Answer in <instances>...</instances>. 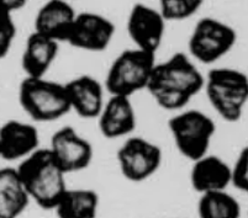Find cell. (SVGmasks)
Masks as SVG:
<instances>
[{"label":"cell","instance_id":"obj_20","mask_svg":"<svg viewBox=\"0 0 248 218\" xmlns=\"http://www.w3.org/2000/svg\"><path fill=\"white\" fill-rule=\"evenodd\" d=\"M242 210L236 197L227 190H218L200 195L198 201L199 218H241Z\"/></svg>","mask_w":248,"mask_h":218},{"label":"cell","instance_id":"obj_13","mask_svg":"<svg viewBox=\"0 0 248 218\" xmlns=\"http://www.w3.org/2000/svg\"><path fill=\"white\" fill-rule=\"evenodd\" d=\"M40 148V132L35 125L9 120L0 126V159L21 161Z\"/></svg>","mask_w":248,"mask_h":218},{"label":"cell","instance_id":"obj_11","mask_svg":"<svg viewBox=\"0 0 248 218\" xmlns=\"http://www.w3.org/2000/svg\"><path fill=\"white\" fill-rule=\"evenodd\" d=\"M115 25L109 17L94 13H78L66 44L85 52H103L111 44Z\"/></svg>","mask_w":248,"mask_h":218},{"label":"cell","instance_id":"obj_17","mask_svg":"<svg viewBox=\"0 0 248 218\" xmlns=\"http://www.w3.org/2000/svg\"><path fill=\"white\" fill-rule=\"evenodd\" d=\"M60 44V42L37 31L30 33L26 38L21 55V68L25 76H46L57 58Z\"/></svg>","mask_w":248,"mask_h":218},{"label":"cell","instance_id":"obj_19","mask_svg":"<svg viewBox=\"0 0 248 218\" xmlns=\"http://www.w3.org/2000/svg\"><path fill=\"white\" fill-rule=\"evenodd\" d=\"M100 199L92 189H67L55 212L58 218H96Z\"/></svg>","mask_w":248,"mask_h":218},{"label":"cell","instance_id":"obj_15","mask_svg":"<svg viewBox=\"0 0 248 218\" xmlns=\"http://www.w3.org/2000/svg\"><path fill=\"white\" fill-rule=\"evenodd\" d=\"M71 111L83 118H96L105 102V87L88 74L64 83Z\"/></svg>","mask_w":248,"mask_h":218},{"label":"cell","instance_id":"obj_24","mask_svg":"<svg viewBox=\"0 0 248 218\" xmlns=\"http://www.w3.org/2000/svg\"><path fill=\"white\" fill-rule=\"evenodd\" d=\"M29 0H0V14L13 15L26 6Z\"/></svg>","mask_w":248,"mask_h":218},{"label":"cell","instance_id":"obj_5","mask_svg":"<svg viewBox=\"0 0 248 218\" xmlns=\"http://www.w3.org/2000/svg\"><path fill=\"white\" fill-rule=\"evenodd\" d=\"M155 55L143 49H125L117 56L108 69L104 87L109 95L132 98L146 90L155 67Z\"/></svg>","mask_w":248,"mask_h":218},{"label":"cell","instance_id":"obj_1","mask_svg":"<svg viewBox=\"0 0 248 218\" xmlns=\"http://www.w3.org/2000/svg\"><path fill=\"white\" fill-rule=\"evenodd\" d=\"M205 75L197 62L184 52H177L157 62L146 90L166 111L186 109L193 98L204 90Z\"/></svg>","mask_w":248,"mask_h":218},{"label":"cell","instance_id":"obj_23","mask_svg":"<svg viewBox=\"0 0 248 218\" xmlns=\"http://www.w3.org/2000/svg\"><path fill=\"white\" fill-rule=\"evenodd\" d=\"M16 37V25L13 15L0 14V59L10 52Z\"/></svg>","mask_w":248,"mask_h":218},{"label":"cell","instance_id":"obj_2","mask_svg":"<svg viewBox=\"0 0 248 218\" xmlns=\"http://www.w3.org/2000/svg\"><path fill=\"white\" fill-rule=\"evenodd\" d=\"M16 170L31 201L44 210H55L68 188L67 174L48 148H38L20 161Z\"/></svg>","mask_w":248,"mask_h":218},{"label":"cell","instance_id":"obj_4","mask_svg":"<svg viewBox=\"0 0 248 218\" xmlns=\"http://www.w3.org/2000/svg\"><path fill=\"white\" fill-rule=\"evenodd\" d=\"M19 104L35 122H53L71 112L64 84L25 76L19 85Z\"/></svg>","mask_w":248,"mask_h":218},{"label":"cell","instance_id":"obj_14","mask_svg":"<svg viewBox=\"0 0 248 218\" xmlns=\"http://www.w3.org/2000/svg\"><path fill=\"white\" fill-rule=\"evenodd\" d=\"M77 14L68 0H47L36 13L33 31L66 44Z\"/></svg>","mask_w":248,"mask_h":218},{"label":"cell","instance_id":"obj_7","mask_svg":"<svg viewBox=\"0 0 248 218\" xmlns=\"http://www.w3.org/2000/svg\"><path fill=\"white\" fill-rule=\"evenodd\" d=\"M237 38L236 30L227 22L215 17H202L189 36V56L197 63L214 64L231 52Z\"/></svg>","mask_w":248,"mask_h":218},{"label":"cell","instance_id":"obj_21","mask_svg":"<svg viewBox=\"0 0 248 218\" xmlns=\"http://www.w3.org/2000/svg\"><path fill=\"white\" fill-rule=\"evenodd\" d=\"M158 10L168 21H184L194 16L204 5L205 0H158Z\"/></svg>","mask_w":248,"mask_h":218},{"label":"cell","instance_id":"obj_6","mask_svg":"<svg viewBox=\"0 0 248 218\" xmlns=\"http://www.w3.org/2000/svg\"><path fill=\"white\" fill-rule=\"evenodd\" d=\"M168 130L178 152L194 161L209 153L216 125L205 112L183 109L169 118Z\"/></svg>","mask_w":248,"mask_h":218},{"label":"cell","instance_id":"obj_10","mask_svg":"<svg viewBox=\"0 0 248 218\" xmlns=\"http://www.w3.org/2000/svg\"><path fill=\"white\" fill-rule=\"evenodd\" d=\"M167 20L158 9L136 3L128 11L126 30L135 47L157 55L166 35Z\"/></svg>","mask_w":248,"mask_h":218},{"label":"cell","instance_id":"obj_3","mask_svg":"<svg viewBox=\"0 0 248 218\" xmlns=\"http://www.w3.org/2000/svg\"><path fill=\"white\" fill-rule=\"evenodd\" d=\"M204 91L216 114L225 122L236 123L242 118L248 104V75L240 69H211L205 75Z\"/></svg>","mask_w":248,"mask_h":218},{"label":"cell","instance_id":"obj_18","mask_svg":"<svg viewBox=\"0 0 248 218\" xmlns=\"http://www.w3.org/2000/svg\"><path fill=\"white\" fill-rule=\"evenodd\" d=\"M30 201L16 168H0V218H19Z\"/></svg>","mask_w":248,"mask_h":218},{"label":"cell","instance_id":"obj_16","mask_svg":"<svg viewBox=\"0 0 248 218\" xmlns=\"http://www.w3.org/2000/svg\"><path fill=\"white\" fill-rule=\"evenodd\" d=\"M191 163L189 181L193 190L199 195L227 190L231 185V165L221 157L207 153Z\"/></svg>","mask_w":248,"mask_h":218},{"label":"cell","instance_id":"obj_9","mask_svg":"<svg viewBox=\"0 0 248 218\" xmlns=\"http://www.w3.org/2000/svg\"><path fill=\"white\" fill-rule=\"evenodd\" d=\"M48 149L67 175L88 169L94 158L93 145L72 126L53 133Z\"/></svg>","mask_w":248,"mask_h":218},{"label":"cell","instance_id":"obj_22","mask_svg":"<svg viewBox=\"0 0 248 218\" xmlns=\"http://www.w3.org/2000/svg\"><path fill=\"white\" fill-rule=\"evenodd\" d=\"M231 185L248 195V145L241 149L231 165Z\"/></svg>","mask_w":248,"mask_h":218},{"label":"cell","instance_id":"obj_8","mask_svg":"<svg viewBox=\"0 0 248 218\" xmlns=\"http://www.w3.org/2000/svg\"><path fill=\"white\" fill-rule=\"evenodd\" d=\"M119 169L126 180L142 183L161 169L163 160L162 148L141 136H128L117 149Z\"/></svg>","mask_w":248,"mask_h":218},{"label":"cell","instance_id":"obj_12","mask_svg":"<svg viewBox=\"0 0 248 218\" xmlns=\"http://www.w3.org/2000/svg\"><path fill=\"white\" fill-rule=\"evenodd\" d=\"M96 120L99 132L107 139L131 136L137 126L132 99L123 95H110L109 99H105Z\"/></svg>","mask_w":248,"mask_h":218}]
</instances>
